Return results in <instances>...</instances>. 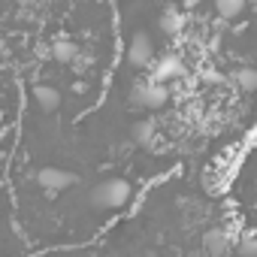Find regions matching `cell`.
Segmentation results:
<instances>
[{
  "instance_id": "obj_11",
  "label": "cell",
  "mask_w": 257,
  "mask_h": 257,
  "mask_svg": "<svg viewBox=\"0 0 257 257\" xmlns=\"http://www.w3.org/2000/svg\"><path fill=\"white\" fill-rule=\"evenodd\" d=\"M236 251H239V257H257V236L254 233H242L239 242H236Z\"/></svg>"
},
{
  "instance_id": "obj_10",
  "label": "cell",
  "mask_w": 257,
  "mask_h": 257,
  "mask_svg": "<svg viewBox=\"0 0 257 257\" xmlns=\"http://www.w3.org/2000/svg\"><path fill=\"white\" fill-rule=\"evenodd\" d=\"M236 85L242 88V91H257V70L254 67H242L239 73H236Z\"/></svg>"
},
{
  "instance_id": "obj_4",
  "label": "cell",
  "mask_w": 257,
  "mask_h": 257,
  "mask_svg": "<svg viewBox=\"0 0 257 257\" xmlns=\"http://www.w3.org/2000/svg\"><path fill=\"white\" fill-rule=\"evenodd\" d=\"M37 182L46 188V191H64V188H73L76 185V176L70 173V170H58V167H46V170H40L37 173Z\"/></svg>"
},
{
  "instance_id": "obj_12",
  "label": "cell",
  "mask_w": 257,
  "mask_h": 257,
  "mask_svg": "<svg viewBox=\"0 0 257 257\" xmlns=\"http://www.w3.org/2000/svg\"><path fill=\"white\" fill-rule=\"evenodd\" d=\"M179 28H182V16H179L176 10H167V13L161 16V31L173 37V34H179Z\"/></svg>"
},
{
  "instance_id": "obj_3",
  "label": "cell",
  "mask_w": 257,
  "mask_h": 257,
  "mask_svg": "<svg viewBox=\"0 0 257 257\" xmlns=\"http://www.w3.org/2000/svg\"><path fill=\"white\" fill-rule=\"evenodd\" d=\"M134 103L143 106V109H164L170 103V88L161 85V82H140L134 88Z\"/></svg>"
},
{
  "instance_id": "obj_8",
  "label": "cell",
  "mask_w": 257,
  "mask_h": 257,
  "mask_svg": "<svg viewBox=\"0 0 257 257\" xmlns=\"http://www.w3.org/2000/svg\"><path fill=\"white\" fill-rule=\"evenodd\" d=\"M215 13H218V19H224V22H233V19H239V16L245 13V4H242V0H218V4H215Z\"/></svg>"
},
{
  "instance_id": "obj_2",
  "label": "cell",
  "mask_w": 257,
  "mask_h": 257,
  "mask_svg": "<svg viewBox=\"0 0 257 257\" xmlns=\"http://www.w3.org/2000/svg\"><path fill=\"white\" fill-rule=\"evenodd\" d=\"M127 61H131L134 70H146L155 61V40L146 31H137L127 43Z\"/></svg>"
},
{
  "instance_id": "obj_13",
  "label": "cell",
  "mask_w": 257,
  "mask_h": 257,
  "mask_svg": "<svg viewBox=\"0 0 257 257\" xmlns=\"http://www.w3.org/2000/svg\"><path fill=\"white\" fill-rule=\"evenodd\" d=\"M73 55H76V49H73V43H67V40L55 43V49H52V58H55V61H61V64H70V61H73Z\"/></svg>"
},
{
  "instance_id": "obj_5",
  "label": "cell",
  "mask_w": 257,
  "mask_h": 257,
  "mask_svg": "<svg viewBox=\"0 0 257 257\" xmlns=\"http://www.w3.org/2000/svg\"><path fill=\"white\" fill-rule=\"evenodd\" d=\"M182 73H185V64H182V58H179V55H167V58H161V61H158L155 82L167 85V79H179Z\"/></svg>"
},
{
  "instance_id": "obj_7",
  "label": "cell",
  "mask_w": 257,
  "mask_h": 257,
  "mask_svg": "<svg viewBox=\"0 0 257 257\" xmlns=\"http://www.w3.org/2000/svg\"><path fill=\"white\" fill-rule=\"evenodd\" d=\"M34 97H37V106H40L43 112H55V109L61 106V94H58V88H52V85H37V88H34Z\"/></svg>"
},
{
  "instance_id": "obj_14",
  "label": "cell",
  "mask_w": 257,
  "mask_h": 257,
  "mask_svg": "<svg viewBox=\"0 0 257 257\" xmlns=\"http://www.w3.org/2000/svg\"><path fill=\"white\" fill-rule=\"evenodd\" d=\"M85 91H88V85H85V82H76V85H73V94H85Z\"/></svg>"
},
{
  "instance_id": "obj_16",
  "label": "cell",
  "mask_w": 257,
  "mask_h": 257,
  "mask_svg": "<svg viewBox=\"0 0 257 257\" xmlns=\"http://www.w3.org/2000/svg\"><path fill=\"white\" fill-rule=\"evenodd\" d=\"M254 13H257V4H254Z\"/></svg>"
},
{
  "instance_id": "obj_15",
  "label": "cell",
  "mask_w": 257,
  "mask_h": 257,
  "mask_svg": "<svg viewBox=\"0 0 257 257\" xmlns=\"http://www.w3.org/2000/svg\"><path fill=\"white\" fill-rule=\"evenodd\" d=\"M0 49H4V37H0Z\"/></svg>"
},
{
  "instance_id": "obj_9",
  "label": "cell",
  "mask_w": 257,
  "mask_h": 257,
  "mask_svg": "<svg viewBox=\"0 0 257 257\" xmlns=\"http://www.w3.org/2000/svg\"><path fill=\"white\" fill-rule=\"evenodd\" d=\"M152 137H155V121H137L134 127H131V140L137 143V146H149L152 143Z\"/></svg>"
},
{
  "instance_id": "obj_1",
  "label": "cell",
  "mask_w": 257,
  "mask_h": 257,
  "mask_svg": "<svg viewBox=\"0 0 257 257\" xmlns=\"http://www.w3.org/2000/svg\"><path fill=\"white\" fill-rule=\"evenodd\" d=\"M134 188L124 179H106L91 191V206L94 209H121L124 203H131Z\"/></svg>"
},
{
  "instance_id": "obj_6",
  "label": "cell",
  "mask_w": 257,
  "mask_h": 257,
  "mask_svg": "<svg viewBox=\"0 0 257 257\" xmlns=\"http://www.w3.org/2000/svg\"><path fill=\"white\" fill-rule=\"evenodd\" d=\"M203 242H206V251H209L212 257H221V254H227V248H230V233L221 230V227H212V230H206Z\"/></svg>"
}]
</instances>
